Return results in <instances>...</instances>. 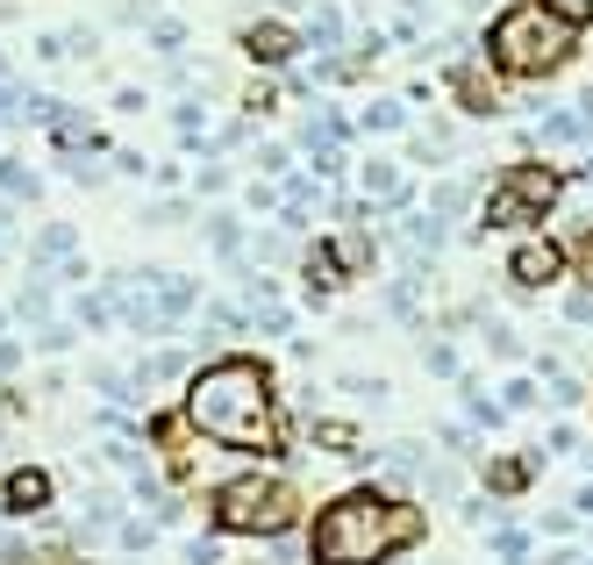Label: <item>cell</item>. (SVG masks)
Segmentation results:
<instances>
[{
    "instance_id": "1",
    "label": "cell",
    "mask_w": 593,
    "mask_h": 565,
    "mask_svg": "<svg viewBox=\"0 0 593 565\" xmlns=\"http://www.w3.org/2000/svg\"><path fill=\"white\" fill-rule=\"evenodd\" d=\"M422 537V508L387 487H351L337 494L323 515H315V530H307V551L315 565H379L393 551H407Z\"/></svg>"
},
{
    "instance_id": "2",
    "label": "cell",
    "mask_w": 593,
    "mask_h": 565,
    "mask_svg": "<svg viewBox=\"0 0 593 565\" xmlns=\"http://www.w3.org/2000/svg\"><path fill=\"white\" fill-rule=\"evenodd\" d=\"M187 423L229 451H272V373L257 359H215L187 379Z\"/></svg>"
},
{
    "instance_id": "3",
    "label": "cell",
    "mask_w": 593,
    "mask_h": 565,
    "mask_svg": "<svg viewBox=\"0 0 593 565\" xmlns=\"http://www.w3.org/2000/svg\"><path fill=\"white\" fill-rule=\"evenodd\" d=\"M558 65H572V22L551 15L543 0H515L501 8L487 29V72L501 79H551Z\"/></svg>"
},
{
    "instance_id": "4",
    "label": "cell",
    "mask_w": 593,
    "mask_h": 565,
    "mask_svg": "<svg viewBox=\"0 0 593 565\" xmlns=\"http://www.w3.org/2000/svg\"><path fill=\"white\" fill-rule=\"evenodd\" d=\"M207 515H215L222 530H237V537H279L293 523V487L265 480V473H237V480L215 487Z\"/></svg>"
},
{
    "instance_id": "5",
    "label": "cell",
    "mask_w": 593,
    "mask_h": 565,
    "mask_svg": "<svg viewBox=\"0 0 593 565\" xmlns=\"http://www.w3.org/2000/svg\"><path fill=\"white\" fill-rule=\"evenodd\" d=\"M565 193V172H551V165H515V172H501L493 179V193H487V208H479V229H529L543 215V208Z\"/></svg>"
},
{
    "instance_id": "6",
    "label": "cell",
    "mask_w": 593,
    "mask_h": 565,
    "mask_svg": "<svg viewBox=\"0 0 593 565\" xmlns=\"http://www.w3.org/2000/svg\"><path fill=\"white\" fill-rule=\"evenodd\" d=\"M558 273H565V251H558V243H543V237L515 243V258H508V279H515V287H551Z\"/></svg>"
},
{
    "instance_id": "7",
    "label": "cell",
    "mask_w": 593,
    "mask_h": 565,
    "mask_svg": "<svg viewBox=\"0 0 593 565\" xmlns=\"http://www.w3.org/2000/svg\"><path fill=\"white\" fill-rule=\"evenodd\" d=\"M357 187H365L373 208H407V172L393 165V158H365V165H357Z\"/></svg>"
},
{
    "instance_id": "8",
    "label": "cell",
    "mask_w": 593,
    "mask_h": 565,
    "mask_svg": "<svg viewBox=\"0 0 593 565\" xmlns=\"http://www.w3.org/2000/svg\"><path fill=\"white\" fill-rule=\"evenodd\" d=\"M0 501H8V515H43L51 508V473H43V465H15Z\"/></svg>"
},
{
    "instance_id": "9",
    "label": "cell",
    "mask_w": 593,
    "mask_h": 565,
    "mask_svg": "<svg viewBox=\"0 0 593 565\" xmlns=\"http://www.w3.org/2000/svg\"><path fill=\"white\" fill-rule=\"evenodd\" d=\"M243 51H251L257 65H287V58L301 51V36H293L287 22H251V29H243Z\"/></svg>"
},
{
    "instance_id": "10",
    "label": "cell",
    "mask_w": 593,
    "mask_h": 565,
    "mask_svg": "<svg viewBox=\"0 0 593 565\" xmlns=\"http://www.w3.org/2000/svg\"><path fill=\"white\" fill-rule=\"evenodd\" d=\"M193 301H201V279L165 273V279H157V301H151V309H157V329H165V323H179V315H193Z\"/></svg>"
},
{
    "instance_id": "11",
    "label": "cell",
    "mask_w": 593,
    "mask_h": 565,
    "mask_svg": "<svg viewBox=\"0 0 593 565\" xmlns=\"http://www.w3.org/2000/svg\"><path fill=\"white\" fill-rule=\"evenodd\" d=\"M537 143H593V129H586V115L579 108H543V122L529 129Z\"/></svg>"
},
{
    "instance_id": "12",
    "label": "cell",
    "mask_w": 593,
    "mask_h": 565,
    "mask_svg": "<svg viewBox=\"0 0 593 565\" xmlns=\"http://www.w3.org/2000/svg\"><path fill=\"white\" fill-rule=\"evenodd\" d=\"M207 243H215V258H222V265H243V223H237V215H229V208H215V215H207Z\"/></svg>"
},
{
    "instance_id": "13",
    "label": "cell",
    "mask_w": 593,
    "mask_h": 565,
    "mask_svg": "<svg viewBox=\"0 0 593 565\" xmlns=\"http://www.w3.org/2000/svg\"><path fill=\"white\" fill-rule=\"evenodd\" d=\"M51 265H72V223H43V237H36L29 273H51Z\"/></svg>"
},
{
    "instance_id": "14",
    "label": "cell",
    "mask_w": 593,
    "mask_h": 565,
    "mask_svg": "<svg viewBox=\"0 0 593 565\" xmlns=\"http://www.w3.org/2000/svg\"><path fill=\"white\" fill-rule=\"evenodd\" d=\"M301 273H307V293L323 301V293L343 287V258L337 251H301Z\"/></svg>"
},
{
    "instance_id": "15",
    "label": "cell",
    "mask_w": 593,
    "mask_h": 565,
    "mask_svg": "<svg viewBox=\"0 0 593 565\" xmlns=\"http://www.w3.org/2000/svg\"><path fill=\"white\" fill-rule=\"evenodd\" d=\"M537 459H543V451H529V459H501V465H487V487H493V494H522V487H529V473H537Z\"/></svg>"
},
{
    "instance_id": "16",
    "label": "cell",
    "mask_w": 593,
    "mask_h": 565,
    "mask_svg": "<svg viewBox=\"0 0 593 565\" xmlns=\"http://www.w3.org/2000/svg\"><path fill=\"white\" fill-rule=\"evenodd\" d=\"M51 301H58V287H51V273H29V287H22V301H15V315H22V323H43V315H51Z\"/></svg>"
},
{
    "instance_id": "17",
    "label": "cell",
    "mask_w": 593,
    "mask_h": 565,
    "mask_svg": "<svg viewBox=\"0 0 593 565\" xmlns=\"http://www.w3.org/2000/svg\"><path fill=\"white\" fill-rule=\"evenodd\" d=\"M357 122H365V129H373V137H393V129H407V108H401V101H387V93H379V101H365V108H357Z\"/></svg>"
},
{
    "instance_id": "18",
    "label": "cell",
    "mask_w": 593,
    "mask_h": 565,
    "mask_svg": "<svg viewBox=\"0 0 593 565\" xmlns=\"http://www.w3.org/2000/svg\"><path fill=\"white\" fill-rule=\"evenodd\" d=\"M543 394H551V409H579V394H586V387H579V373H565V365L543 359Z\"/></svg>"
},
{
    "instance_id": "19",
    "label": "cell",
    "mask_w": 593,
    "mask_h": 565,
    "mask_svg": "<svg viewBox=\"0 0 593 565\" xmlns=\"http://www.w3.org/2000/svg\"><path fill=\"white\" fill-rule=\"evenodd\" d=\"M465 415H472L479 429H501V423H508V409H501V401H493L479 379H465Z\"/></svg>"
},
{
    "instance_id": "20",
    "label": "cell",
    "mask_w": 593,
    "mask_h": 565,
    "mask_svg": "<svg viewBox=\"0 0 593 565\" xmlns=\"http://www.w3.org/2000/svg\"><path fill=\"white\" fill-rule=\"evenodd\" d=\"M451 86H458V101H465V108H479V115H493V86H487V72L458 65V72H451Z\"/></svg>"
},
{
    "instance_id": "21",
    "label": "cell",
    "mask_w": 593,
    "mask_h": 565,
    "mask_svg": "<svg viewBox=\"0 0 593 565\" xmlns=\"http://www.w3.org/2000/svg\"><path fill=\"white\" fill-rule=\"evenodd\" d=\"M443 237H451V223H437V215H415V223H407V251H422V258H437Z\"/></svg>"
},
{
    "instance_id": "22",
    "label": "cell",
    "mask_w": 593,
    "mask_h": 565,
    "mask_svg": "<svg viewBox=\"0 0 593 565\" xmlns=\"http://www.w3.org/2000/svg\"><path fill=\"white\" fill-rule=\"evenodd\" d=\"M36 187H43V179H36V172L22 165V158H0V193H15V201H29Z\"/></svg>"
},
{
    "instance_id": "23",
    "label": "cell",
    "mask_w": 593,
    "mask_h": 565,
    "mask_svg": "<svg viewBox=\"0 0 593 565\" xmlns=\"http://www.w3.org/2000/svg\"><path fill=\"white\" fill-rule=\"evenodd\" d=\"M501 409H508V415L543 409V387H537V379H508V387H501Z\"/></svg>"
},
{
    "instance_id": "24",
    "label": "cell",
    "mask_w": 593,
    "mask_h": 565,
    "mask_svg": "<svg viewBox=\"0 0 593 565\" xmlns=\"http://www.w3.org/2000/svg\"><path fill=\"white\" fill-rule=\"evenodd\" d=\"M172 122H179V137H187V151H201V137H207V115H201V101H179V108H172Z\"/></svg>"
},
{
    "instance_id": "25",
    "label": "cell",
    "mask_w": 593,
    "mask_h": 565,
    "mask_svg": "<svg viewBox=\"0 0 593 565\" xmlns=\"http://www.w3.org/2000/svg\"><path fill=\"white\" fill-rule=\"evenodd\" d=\"M72 337H79V323H43V329H36V351L58 359V351H72Z\"/></svg>"
},
{
    "instance_id": "26",
    "label": "cell",
    "mask_w": 593,
    "mask_h": 565,
    "mask_svg": "<svg viewBox=\"0 0 593 565\" xmlns=\"http://www.w3.org/2000/svg\"><path fill=\"white\" fill-rule=\"evenodd\" d=\"M415 287H422V279H407V273H401V279L387 287V309L401 315V323H415Z\"/></svg>"
},
{
    "instance_id": "27",
    "label": "cell",
    "mask_w": 593,
    "mask_h": 565,
    "mask_svg": "<svg viewBox=\"0 0 593 565\" xmlns=\"http://www.w3.org/2000/svg\"><path fill=\"white\" fill-rule=\"evenodd\" d=\"M65 36V58H93L101 51V29H86V22H72V29H58Z\"/></svg>"
},
{
    "instance_id": "28",
    "label": "cell",
    "mask_w": 593,
    "mask_h": 565,
    "mask_svg": "<svg viewBox=\"0 0 593 565\" xmlns=\"http://www.w3.org/2000/svg\"><path fill=\"white\" fill-rule=\"evenodd\" d=\"M479 343H487L493 359H515V351H522V343H515V329H508V323H487V329H479Z\"/></svg>"
},
{
    "instance_id": "29",
    "label": "cell",
    "mask_w": 593,
    "mask_h": 565,
    "mask_svg": "<svg viewBox=\"0 0 593 565\" xmlns=\"http://www.w3.org/2000/svg\"><path fill=\"white\" fill-rule=\"evenodd\" d=\"M422 365L437 379H458V351H451V343H422Z\"/></svg>"
},
{
    "instance_id": "30",
    "label": "cell",
    "mask_w": 593,
    "mask_h": 565,
    "mask_svg": "<svg viewBox=\"0 0 593 565\" xmlns=\"http://www.w3.org/2000/svg\"><path fill=\"white\" fill-rule=\"evenodd\" d=\"M337 258H343V273L373 265V237H337Z\"/></svg>"
},
{
    "instance_id": "31",
    "label": "cell",
    "mask_w": 593,
    "mask_h": 565,
    "mask_svg": "<svg viewBox=\"0 0 593 565\" xmlns=\"http://www.w3.org/2000/svg\"><path fill=\"white\" fill-rule=\"evenodd\" d=\"M151 43H157V51H179V43H187V22H151Z\"/></svg>"
},
{
    "instance_id": "32",
    "label": "cell",
    "mask_w": 593,
    "mask_h": 565,
    "mask_svg": "<svg viewBox=\"0 0 593 565\" xmlns=\"http://www.w3.org/2000/svg\"><path fill=\"white\" fill-rule=\"evenodd\" d=\"M543 8H551V15H565L579 29V22H593V0H543Z\"/></svg>"
},
{
    "instance_id": "33",
    "label": "cell",
    "mask_w": 593,
    "mask_h": 565,
    "mask_svg": "<svg viewBox=\"0 0 593 565\" xmlns=\"http://www.w3.org/2000/svg\"><path fill=\"white\" fill-rule=\"evenodd\" d=\"M122 544H129V551H151L157 544V523H122Z\"/></svg>"
},
{
    "instance_id": "34",
    "label": "cell",
    "mask_w": 593,
    "mask_h": 565,
    "mask_svg": "<svg viewBox=\"0 0 593 565\" xmlns=\"http://www.w3.org/2000/svg\"><path fill=\"white\" fill-rule=\"evenodd\" d=\"M572 265H579V287H586V293H593V229H586V237H579V251H572Z\"/></svg>"
},
{
    "instance_id": "35",
    "label": "cell",
    "mask_w": 593,
    "mask_h": 565,
    "mask_svg": "<svg viewBox=\"0 0 593 565\" xmlns=\"http://www.w3.org/2000/svg\"><path fill=\"white\" fill-rule=\"evenodd\" d=\"M257 258H265V265H279V258H293V243H287V237H272V229H265V237H257Z\"/></svg>"
},
{
    "instance_id": "36",
    "label": "cell",
    "mask_w": 593,
    "mask_h": 565,
    "mask_svg": "<svg viewBox=\"0 0 593 565\" xmlns=\"http://www.w3.org/2000/svg\"><path fill=\"white\" fill-rule=\"evenodd\" d=\"M257 172H265V179H279V172H287V151H279V143H265V151H257Z\"/></svg>"
},
{
    "instance_id": "37",
    "label": "cell",
    "mask_w": 593,
    "mask_h": 565,
    "mask_svg": "<svg viewBox=\"0 0 593 565\" xmlns=\"http://www.w3.org/2000/svg\"><path fill=\"white\" fill-rule=\"evenodd\" d=\"M193 187H201V193H222V187H229V172H222L215 158H207V165H201V179H193Z\"/></svg>"
},
{
    "instance_id": "38",
    "label": "cell",
    "mask_w": 593,
    "mask_h": 565,
    "mask_svg": "<svg viewBox=\"0 0 593 565\" xmlns=\"http://www.w3.org/2000/svg\"><path fill=\"white\" fill-rule=\"evenodd\" d=\"M243 201H251V208H257V215H272V208H279V193H272V179H257V187H251V193H243Z\"/></svg>"
},
{
    "instance_id": "39",
    "label": "cell",
    "mask_w": 593,
    "mask_h": 565,
    "mask_svg": "<svg viewBox=\"0 0 593 565\" xmlns=\"http://www.w3.org/2000/svg\"><path fill=\"white\" fill-rule=\"evenodd\" d=\"M565 323H593V293H572V301H565Z\"/></svg>"
},
{
    "instance_id": "40",
    "label": "cell",
    "mask_w": 593,
    "mask_h": 565,
    "mask_svg": "<svg viewBox=\"0 0 593 565\" xmlns=\"http://www.w3.org/2000/svg\"><path fill=\"white\" fill-rule=\"evenodd\" d=\"M115 22H151V8L143 0H115Z\"/></svg>"
},
{
    "instance_id": "41",
    "label": "cell",
    "mask_w": 593,
    "mask_h": 565,
    "mask_svg": "<svg viewBox=\"0 0 593 565\" xmlns=\"http://www.w3.org/2000/svg\"><path fill=\"white\" fill-rule=\"evenodd\" d=\"M272 8H279V15H307V8H315V0H272Z\"/></svg>"
},
{
    "instance_id": "42",
    "label": "cell",
    "mask_w": 593,
    "mask_h": 565,
    "mask_svg": "<svg viewBox=\"0 0 593 565\" xmlns=\"http://www.w3.org/2000/svg\"><path fill=\"white\" fill-rule=\"evenodd\" d=\"M579 115H586V129H593V86H586V93H579Z\"/></svg>"
},
{
    "instance_id": "43",
    "label": "cell",
    "mask_w": 593,
    "mask_h": 565,
    "mask_svg": "<svg viewBox=\"0 0 593 565\" xmlns=\"http://www.w3.org/2000/svg\"><path fill=\"white\" fill-rule=\"evenodd\" d=\"M579 179H586V187H593V158H586V165H579Z\"/></svg>"
},
{
    "instance_id": "44",
    "label": "cell",
    "mask_w": 593,
    "mask_h": 565,
    "mask_svg": "<svg viewBox=\"0 0 593 565\" xmlns=\"http://www.w3.org/2000/svg\"><path fill=\"white\" fill-rule=\"evenodd\" d=\"M0 79H8V51H0Z\"/></svg>"
}]
</instances>
